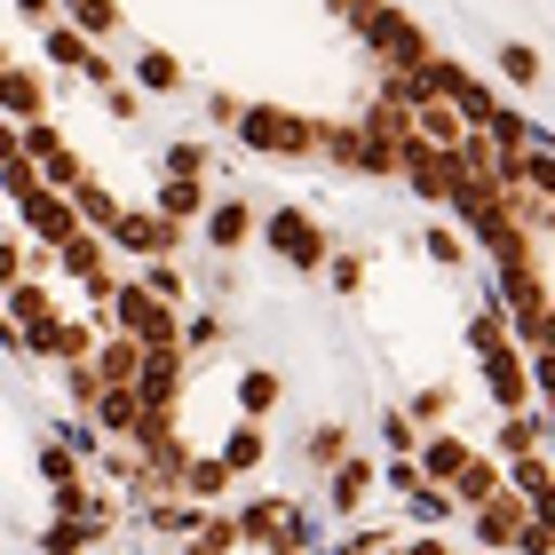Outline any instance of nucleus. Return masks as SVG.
I'll return each instance as SVG.
<instances>
[{
  "label": "nucleus",
  "mask_w": 555,
  "mask_h": 555,
  "mask_svg": "<svg viewBox=\"0 0 555 555\" xmlns=\"http://www.w3.org/2000/svg\"><path fill=\"white\" fill-rule=\"evenodd\" d=\"M112 325L119 334H135L143 349H183V334H191V310H175V301H159L135 278V286H119V301H112Z\"/></svg>",
  "instance_id": "nucleus-4"
},
{
  "label": "nucleus",
  "mask_w": 555,
  "mask_h": 555,
  "mask_svg": "<svg viewBox=\"0 0 555 555\" xmlns=\"http://www.w3.org/2000/svg\"><path fill=\"white\" fill-rule=\"evenodd\" d=\"M262 246L286 270H301V278H318V270H334V238H325V222L310 215V207H270V222H262Z\"/></svg>",
  "instance_id": "nucleus-3"
},
{
  "label": "nucleus",
  "mask_w": 555,
  "mask_h": 555,
  "mask_svg": "<svg viewBox=\"0 0 555 555\" xmlns=\"http://www.w3.org/2000/svg\"><path fill=\"white\" fill-rule=\"evenodd\" d=\"M492 64H500V80H508V88H540V72H547L532 40H500V56H492Z\"/></svg>",
  "instance_id": "nucleus-25"
},
{
  "label": "nucleus",
  "mask_w": 555,
  "mask_h": 555,
  "mask_svg": "<svg viewBox=\"0 0 555 555\" xmlns=\"http://www.w3.org/2000/svg\"><path fill=\"white\" fill-rule=\"evenodd\" d=\"M215 341H222V318H215V310H198V318H191V334H183V349H215Z\"/></svg>",
  "instance_id": "nucleus-36"
},
{
  "label": "nucleus",
  "mask_w": 555,
  "mask_h": 555,
  "mask_svg": "<svg viewBox=\"0 0 555 555\" xmlns=\"http://www.w3.org/2000/svg\"><path fill=\"white\" fill-rule=\"evenodd\" d=\"M476 461V444L468 437H452V428H428V444H421V468H428V485H461Z\"/></svg>",
  "instance_id": "nucleus-14"
},
{
  "label": "nucleus",
  "mask_w": 555,
  "mask_h": 555,
  "mask_svg": "<svg viewBox=\"0 0 555 555\" xmlns=\"http://www.w3.org/2000/svg\"><path fill=\"white\" fill-rule=\"evenodd\" d=\"M143 286L159 294V301H175V310H191V278L175 270V262H143Z\"/></svg>",
  "instance_id": "nucleus-31"
},
{
  "label": "nucleus",
  "mask_w": 555,
  "mask_h": 555,
  "mask_svg": "<svg viewBox=\"0 0 555 555\" xmlns=\"http://www.w3.org/2000/svg\"><path fill=\"white\" fill-rule=\"evenodd\" d=\"M40 56H48V72H80V80H88V64L104 56V48H95V40H88L72 16H56V24L40 33Z\"/></svg>",
  "instance_id": "nucleus-12"
},
{
  "label": "nucleus",
  "mask_w": 555,
  "mask_h": 555,
  "mask_svg": "<svg viewBox=\"0 0 555 555\" xmlns=\"http://www.w3.org/2000/svg\"><path fill=\"white\" fill-rule=\"evenodd\" d=\"M373 485H382V461H365V452H358V461H341L334 476H325V508H334V516H358L365 500H373Z\"/></svg>",
  "instance_id": "nucleus-11"
},
{
  "label": "nucleus",
  "mask_w": 555,
  "mask_h": 555,
  "mask_svg": "<svg viewBox=\"0 0 555 555\" xmlns=\"http://www.w3.org/2000/svg\"><path fill=\"white\" fill-rule=\"evenodd\" d=\"M183 56H175V48H135V88L143 95H183Z\"/></svg>",
  "instance_id": "nucleus-19"
},
{
  "label": "nucleus",
  "mask_w": 555,
  "mask_h": 555,
  "mask_svg": "<svg viewBox=\"0 0 555 555\" xmlns=\"http://www.w3.org/2000/svg\"><path fill=\"white\" fill-rule=\"evenodd\" d=\"M231 540H246V532H238V524H222V516H215V524H207V532H198V540H191L183 555H222Z\"/></svg>",
  "instance_id": "nucleus-33"
},
{
  "label": "nucleus",
  "mask_w": 555,
  "mask_h": 555,
  "mask_svg": "<svg viewBox=\"0 0 555 555\" xmlns=\"http://www.w3.org/2000/svg\"><path fill=\"white\" fill-rule=\"evenodd\" d=\"M382 555H389V547H382ZM397 555H405V547H397Z\"/></svg>",
  "instance_id": "nucleus-40"
},
{
  "label": "nucleus",
  "mask_w": 555,
  "mask_h": 555,
  "mask_svg": "<svg viewBox=\"0 0 555 555\" xmlns=\"http://www.w3.org/2000/svg\"><path fill=\"white\" fill-rule=\"evenodd\" d=\"M64 16L80 24L88 40H112L119 33V0H64Z\"/></svg>",
  "instance_id": "nucleus-26"
},
{
  "label": "nucleus",
  "mask_w": 555,
  "mask_h": 555,
  "mask_svg": "<svg viewBox=\"0 0 555 555\" xmlns=\"http://www.w3.org/2000/svg\"><path fill=\"white\" fill-rule=\"evenodd\" d=\"M151 207L175 215V222L191 231V222H207V215H215V198H207V183H198V175H159V198H151Z\"/></svg>",
  "instance_id": "nucleus-15"
},
{
  "label": "nucleus",
  "mask_w": 555,
  "mask_h": 555,
  "mask_svg": "<svg viewBox=\"0 0 555 555\" xmlns=\"http://www.w3.org/2000/svg\"><path fill=\"white\" fill-rule=\"evenodd\" d=\"M421 428H444L452 421V382H428V389H413V405H405Z\"/></svg>",
  "instance_id": "nucleus-30"
},
{
  "label": "nucleus",
  "mask_w": 555,
  "mask_h": 555,
  "mask_svg": "<svg viewBox=\"0 0 555 555\" xmlns=\"http://www.w3.org/2000/svg\"><path fill=\"white\" fill-rule=\"evenodd\" d=\"M104 532H112V516H56L40 532V555H88V547H104Z\"/></svg>",
  "instance_id": "nucleus-16"
},
{
  "label": "nucleus",
  "mask_w": 555,
  "mask_h": 555,
  "mask_svg": "<svg viewBox=\"0 0 555 555\" xmlns=\"http://www.w3.org/2000/svg\"><path fill=\"white\" fill-rule=\"evenodd\" d=\"M104 104H112V119H143V104H151V95H143L135 80H119V88L104 95Z\"/></svg>",
  "instance_id": "nucleus-35"
},
{
  "label": "nucleus",
  "mask_w": 555,
  "mask_h": 555,
  "mask_svg": "<svg viewBox=\"0 0 555 555\" xmlns=\"http://www.w3.org/2000/svg\"><path fill=\"white\" fill-rule=\"evenodd\" d=\"M16 215H24V231H33V238L48 246V255H64V246L88 231V222H80V198L56 191V183H40L33 198H16Z\"/></svg>",
  "instance_id": "nucleus-5"
},
{
  "label": "nucleus",
  "mask_w": 555,
  "mask_h": 555,
  "mask_svg": "<svg viewBox=\"0 0 555 555\" xmlns=\"http://www.w3.org/2000/svg\"><path fill=\"white\" fill-rule=\"evenodd\" d=\"M238 532L255 540V547H301V540H310V524H301L294 500H246Z\"/></svg>",
  "instance_id": "nucleus-8"
},
{
  "label": "nucleus",
  "mask_w": 555,
  "mask_h": 555,
  "mask_svg": "<svg viewBox=\"0 0 555 555\" xmlns=\"http://www.w3.org/2000/svg\"><path fill=\"white\" fill-rule=\"evenodd\" d=\"M301 461H310L318 476H334L341 461H358V437H349V421H318V428H301Z\"/></svg>",
  "instance_id": "nucleus-13"
},
{
  "label": "nucleus",
  "mask_w": 555,
  "mask_h": 555,
  "mask_svg": "<svg viewBox=\"0 0 555 555\" xmlns=\"http://www.w3.org/2000/svg\"><path fill=\"white\" fill-rule=\"evenodd\" d=\"M262 222H270V215H255V207H246V198H215V215L198 222V231H207V246H215L222 262H238L246 246L262 238Z\"/></svg>",
  "instance_id": "nucleus-7"
},
{
  "label": "nucleus",
  "mask_w": 555,
  "mask_h": 555,
  "mask_svg": "<svg viewBox=\"0 0 555 555\" xmlns=\"http://www.w3.org/2000/svg\"><path fill=\"white\" fill-rule=\"evenodd\" d=\"M382 444L397 452V461H421V444H428V428L413 413H382Z\"/></svg>",
  "instance_id": "nucleus-29"
},
{
  "label": "nucleus",
  "mask_w": 555,
  "mask_h": 555,
  "mask_svg": "<svg viewBox=\"0 0 555 555\" xmlns=\"http://www.w3.org/2000/svg\"><path fill=\"white\" fill-rule=\"evenodd\" d=\"M40 112H48V80H40V64H33V56H9V119H16V128H33Z\"/></svg>",
  "instance_id": "nucleus-17"
},
{
  "label": "nucleus",
  "mask_w": 555,
  "mask_h": 555,
  "mask_svg": "<svg viewBox=\"0 0 555 555\" xmlns=\"http://www.w3.org/2000/svg\"><path fill=\"white\" fill-rule=\"evenodd\" d=\"M278 397H286V382H278L270 365H238V413H246V421H270Z\"/></svg>",
  "instance_id": "nucleus-21"
},
{
  "label": "nucleus",
  "mask_w": 555,
  "mask_h": 555,
  "mask_svg": "<svg viewBox=\"0 0 555 555\" xmlns=\"http://www.w3.org/2000/svg\"><path fill=\"white\" fill-rule=\"evenodd\" d=\"M231 135L246 151H262V159H310V151H325V119L286 112V104H246Z\"/></svg>",
  "instance_id": "nucleus-2"
},
{
  "label": "nucleus",
  "mask_w": 555,
  "mask_h": 555,
  "mask_svg": "<svg viewBox=\"0 0 555 555\" xmlns=\"http://www.w3.org/2000/svg\"><path fill=\"white\" fill-rule=\"evenodd\" d=\"M56 9H64V0H16V16H24V24H40V33L56 24Z\"/></svg>",
  "instance_id": "nucleus-38"
},
{
  "label": "nucleus",
  "mask_w": 555,
  "mask_h": 555,
  "mask_svg": "<svg viewBox=\"0 0 555 555\" xmlns=\"http://www.w3.org/2000/svg\"><path fill=\"white\" fill-rule=\"evenodd\" d=\"M119 255H135V262H175L183 255V222L159 215V207H128V222L112 231Z\"/></svg>",
  "instance_id": "nucleus-6"
},
{
  "label": "nucleus",
  "mask_w": 555,
  "mask_h": 555,
  "mask_svg": "<svg viewBox=\"0 0 555 555\" xmlns=\"http://www.w3.org/2000/svg\"><path fill=\"white\" fill-rule=\"evenodd\" d=\"M40 476H48V492H72V485H88V476H80V461H72V444H64V437H48V444H40Z\"/></svg>",
  "instance_id": "nucleus-28"
},
{
  "label": "nucleus",
  "mask_w": 555,
  "mask_h": 555,
  "mask_svg": "<svg viewBox=\"0 0 555 555\" xmlns=\"http://www.w3.org/2000/svg\"><path fill=\"white\" fill-rule=\"evenodd\" d=\"M231 485H238V476H231V461H222V452H215V461H198V452H191V461H183V485H175V492L198 500V508H215Z\"/></svg>",
  "instance_id": "nucleus-20"
},
{
  "label": "nucleus",
  "mask_w": 555,
  "mask_h": 555,
  "mask_svg": "<svg viewBox=\"0 0 555 555\" xmlns=\"http://www.w3.org/2000/svg\"><path fill=\"white\" fill-rule=\"evenodd\" d=\"M222 461H231V476H246V468H262L270 461V437H262V421H231V437H222Z\"/></svg>",
  "instance_id": "nucleus-23"
},
{
  "label": "nucleus",
  "mask_w": 555,
  "mask_h": 555,
  "mask_svg": "<svg viewBox=\"0 0 555 555\" xmlns=\"http://www.w3.org/2000/svg\"><path fill=\"white\" fill-rule=\"evenodd\" d=\"M532 382H540V397L555 405V349H532Z\"/></svg>",
  "instance_id": "nucleus-37"
},
{
  "label": "nucleus",
  "mask_w": 555,
  "mask_h": 555,
  "mask_svg": "<svg viewBox=\"0 0 555 555\" xmlns=\"http://www.w3.org/2000/svg\"><path fill=\"white\" fill-rule=\"evenodd\" d=\"M167 175H207V143H167Z\"/></svg>",
  "instance_id": "nucleus-34"
},
{
  "label": "nucleus",
  "mask_w": 555,
  "mask_h": 555,
  "mask_svg": "<svg viewBox=\"0 0 555 555\" xmlns=\"http://www.w3.org/2000/svg\"><path fill=\"white\" fill-rule=\"evenodd\" d=\"M183 365H191V349H151L143 358V405L151 413H175V397H183Z\"/></svg>",
  "instance_id": "nucleus-10"
},
{
  "label": "nucleus",
  "mask_w": 555,
  "mask_h": 555,
  "mask_svg": "<svg viewBox=\"0 0 555 555\" xmlns=\"http://www.w3.org/2000/svg\"><path fill=\"white\" fill-rule=\"evenodd\" d=\"M325 278H334V294H341V301H358V294H365V262H358V255H334V270H325Z\"/></svg>",
  "instance_id": "nucleus-32"
},
{
  "label": "nucleus",
  "mask_w": 555,
  "mask_h": 555,
  "mask_svg": "<svg viewBox=\"0 0 555 555\" xmlns=\"http://www.w3.org/2000/svg\"><path fill=\"white\" fill-rule=\"evenodd\" d=\"M421 255L437 262V270H461V262H468V238L452 231V222H428V231H421Z\"/></svg>",
  "instance_id": "nucleus-27"
},
{
  "label": "nucleus",
  "mask_w": 555,
  "mask_h": 555,
  "mask_svg": "<svg viewBox=\"0 0 555 555\" xmlns=\"http://www.w3.org/2000/svg\"><path fill=\"white\" fill-rule=\"evenodd\" d=\"M9 325H16V334H33V325H56V294L33 286V278H16V286H9Z\"/></svg>",
  "instance_id": "nucleus-22"
},
{
  "label": "nucleus",
  "mask_w": 555,
  "mask_h": 555,
  "mask_svg": "<svg viewBox=\"0 0 555 555\" xmlns=\"http://www.w3.org/2000/svg\"><path fill=\"white\" fill-rule=\"evenodd\" d=\"M508 485H516V476H508V461H492V452H476V461H468V476H461V485H452V492H461V508L476 516V508H492V500L508 492Z\"/></svg>",
  "instance_id": "nucleus-18"
},
{
  "label": "nucleus",
  "mask_w": 555,
  "mask_h": 555,
  "mask_svg": "<svg viewBox=\"0 0 555 555\" xmlns=\"http://www.w3.org/2000/svg\"><path fill=\"white\" fill-rule=\"evenodd\" d=\"M405 555H452V547H444L437 532H413V540H405Z\"/></svg>",
  "instance_id": "nucleus-39"
},
{
  "label": "nucleus",
  "mask_w": 555,
  "mask_h": 555,
  "mask_svg": "<svg viewBox=\"0 0 555 555\" xmlns=\"http://www.w3.org/2000/svg\"><path fill=\"white\" fill-rule=\"evenodd\" d=\"M524 524H532V500H524L516 485L492 500V508H476V540H485V555H508L524 540Z\"/></svg>",
  "instance_id": "nucleus-9"
},
{
  "label": "nucleus",
  "mask_w": 555,
  "mask_h": 555,
  "mask_svg": "<svg viewBox=\"0 0 555 555\" xmlns=\"http://www.w3.org/2000/svg\"><path fill=\"white\" fill-rule=\"evenodd\" d=\"M349 24H358V33L373 40V56H382V72H421L428 56H437V48H428V33L421 24L397 9V0H349L341 9Z\"/></svg>",
  "instance_id": "nucleus-1"
},
{
  "label": "nucleus",
  "mask_w": 555,
  "mask_h": 555,
  "mask_svg": "<svg viewBox=\"0 0 555 555\" xmlns=\"http://www.w3.org/2000/svg\"><path fill=\"white\" fill-rule=\"evenodd\" d=\"M72 198H80V222H88V231H119V222H128V207H119V198H112V183H95V175H88V183L80 191H72Z\"/></svg>",
  "instance_id": "nucleus-24"
}]
</instances>
